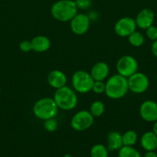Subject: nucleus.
Masks as SVG:
<instances>
[{
  "label": "nucleus",
  "instance_id": "1",
  "mask_svg": "<svg viewBox=\"0 0 157 157\" xmlns=\"http://www.w3.org/2000/svg\"><path fill=\"white\" fill-rule=\"evenodd\" d=\"M129 91L128 78L118 73L108 78L105 94L109 99L119 100L126 96Z\"/></svg>",
  "mask_w": 157,
  "mask_h": 157
},
{
  "label": "nucleus",
  "instance_id": "2",
  "mask_svg": "<svg viewBox=\"0 0 157 157\" xmlns=\"http://www.w3.org/2000/svg\"><path fill=\"white\" fill-rule=\"evenodd\" d=\"M78 8L74 0H58L51 7V15L61 22L70 21L78 13Z\"/></svg>",
  "mask_w": 157,
  "mask_h": 157
},
{
  "label": "nucleus",
  "instance_id": "3",
  "mask_svg": "<svg viewBox=\"0 0 157 157\" xmlns=\"http://www.w3.org/2000/svg\"><path fill=\"white\" fill-rule=\"evenodd\" d=\"M53 99L56 103L58 109L66 111L73 110L78 104L76 92L73 90V88H71L66 85L55 90Z\"/></svg>",
  "mask_w": 157,
  "mask_h": 157
},
{
  "label": "nucleus",
  "instance_id": "4",
  "mask_svg": "<svg viewBox=\"0 0 157 157\" xmlns=\"http://www.w3.org/2000/svg\"><path fill=\"white\" fill-rule=\"evenodd\" d=\"M58 107L53 98H42L35 101L32 107L34 116L41 121L54 118L58 113Z\"/></svg>",
  "mask_w": 157,
  "mask_h": 157
},
{
  "label": "nucleus",
  "instance_id": "5",
  "mask_svg": "<svg viewBox=\"0 0 157 157\" xmlns=\"http://www.w3.org/2000/svg\"><path fill=\"white\" fill-rule=\"evenodd\" d=\"M94 79L90 73L84 70L74 72L72 77V88L76 93L87 94L92 90Z\"/></svg>",
  "mask_w": 157,
  "mask_h": 157
},
{
  "label": "nucleus",
  "instance_id": "6",
  "mask_svg": "<svg viewBox=\"0 0 157 157\" xmlns=\"http://www.w3.org/2000/svg\"><path fill=\"white\" fill-rule=\"evenodd\" d=\"M94 118L89 110H79L72 116L70 121L71 127L75 131H85L93 125Z\"/></svg>",
  "mask_w": 157,
  "mask_h": 157
},
{
  "label": "nucleus",
  "instance_id": "7",
  "mask_svg": "<svg viewBox=\"0 0 157 157\" xmlns=\"http://www.w3.org/2000/svg\"><path fill=\"white\" fill-rule=\"evenodd\" d=\"M138 61L132 55H123L116 62L117 73L126 78L138 71Z\"/></svg>",
  "mask_w": 157,
  "mask_h": 157
},
{
  "label": "nucleus",
  "instance_id": "8",
  "mask_svg": "<svg viewBox=\"0 0 157 157\" xmlns=\"http://www.w3.org/2000/svg\"><path fill=\"white\" fill-rule=\"evenodd\" d=\"M129 90L134 94H143L148 90L149 86V80L145 74L142 72H135L134 75L128 78Z\"/></svg>",
  "mask_w": 157,
  "mask_h": 157
},
{
  "label": "nucleus",
  "instance_id": "9",
  "mask_svg": "<svg viewBox=\"0 0 157 157\" xmlns=\"http://www.w3.org/2000/svg\"><path fill=\"white\" fill-rule=\"evenodd\" d=\"M136 23L135 18L130 16H124L118 20L114 25L115 33L119 37L128 38L132 32L136 31Z\"/></svg>",
  "mask_w": 157,
  "mask_h": 157
},
{
  "label": "nucleus",
  "instance_id": "10",
  "mask_svg": "<svg viewBox=\"0 0 157 157\" xmlns=\"http://www.w3.org/2000/svg\"><path fill=\"white\" fill-rule=\"evenodd\" d=\"M69 22L71 30L75 35H83L89 29L91 20L86 14L77 13Z\"/></svg>",
  "mask_w": 157,
  "mask_h": 157
},
{
  "label": "nucleus",
  "instance_id": "11",
  "mask_svg": "<svg viewBox=\"0 0 157 157\" xmlns=\"http://www.w3.org/2000/svg\"><path fill=\"white\" fill-rule=\"evenodd\" d=\"M139 114L143 121L154 123L157 121V103L155 101H145L139 107Z\"/></svg>",
  "mask_w": 157,
  "mask_h": 157
},
{
  "label": "nucleus",
  "instance_id": "12",
  "mask_svg": "<svg viewBox=\"0 0 157 157\" xmlns=\"http://www.w3.org/2000/svg\"><path fill=\"white\" fill-rule=\"evenodd\" d=\"M154 19H155L154 12L149 8H145L139 11L135 18L137 27L145 30L152 25Z\"/></svg>",
  "mask_w": 157,
  "mask_h": 157
},
{
  "label": "nucleus",
  "instance_id": "13",
  "mask_svg": "<svg viewBox=\"0 0 157 157\" xmlns=\"http://www.w3.org/2000/svg\"><path fill=\"white\" fill-rule=\"evenodd\" d=\"M47 82L51 87L56 90L66 85L67 77L62 71L53 70L48 75Z\"/></svg>",
  "mask_w": 157,
  "mask_h": 157
},
{
  "label": "nucleus",
  "instance_id": "14",
  "mask_svg": "<svg viewBox=\"0 0 157 157\" xmlns=\"http://www.w3.org/2000/svg\"><path fill=\"white\" fill-rule=\"evenodd\" d=\"M89 73L94 81H104L109 77V66L104 61H98L92 66Z\"/></svg>",
  "mask_w": 157,
  "mask_h": 157
},
{
  "label": "nucleus",
  "instance_id": "15",
  "mask_svg": "<svg viewBox=\"0 0 157 157\" xmlns=\"http://www.w3.org/2000/svg\"><path fill=\"white\" fill-rule=\"evenodd\" d=\"M32 49L37 53H43L50 48L51 41L46 35H36L31 40Z\"/></svg>",
  "mask_w": 157,
  "mask_h": 157
},
{
  "label": "nucleus",
  "instance_id": "16",
  "mask_svg": "<svg viewBox=\"0 0 157 157\" xmlns=\"http://www.w3.org/2000/svg\"><path fill=\"white\" fill-rule=\"evenodd\" d=\"M140 144L146 151H155L157 150V136L152 131L143 133L140 139Z\"/></svg>",
  "mask_w": 157,
  "mask_h": 157
},
{
  "label": "nucleus",
  "instance_id": "17",
  "mask_svg": "<svg viewBox=\"0 0 157 157\" xmlns=\"http://www.w3.org/2000/svg\"><path fill=\"white\" fill-rule=\"evenodd\" d=\"M123 147V134L118 131L109 133L107 136V148L109 151H119Z\"/></svg>",
  "mask_w": 157,
  "mask_h": 157
},
{
  "label": "nucleus",
  "instance_id": "18",
  "mask_svg": "<svg viewBox=\"0 0 157 157\" xmlns=\"http://www.w3.org/2000/svg\"><path fill=\"white\" fill-rule=\"evenodd\" d=\"M137 140H138V135L134 130H127L123 134V146L133 147L136 144Z\"/></svg>",
  "mask_w": 157,
  "mask_h": 157
},
{
  "label": "nucleus",
  "instance_id": "19",
  "mask_svg": "<svg viewBox=\"0 0 157 157\" xmlns=\"http://www.w3.org/2000/svg\"><path fill=\"white\" fill-rule=\"evenodd\" d=\"M105 104L101 101H95L89 107V112L94 117H99L105 112Z\"/></svg>",
  "mask_w": 157,
  "mask_h": 157
},
{
  "label": "nucleus",
  "instance_id": "20",
  "mask_svg": "<svg viewBox=\"0 0 157 157\" xmlns=\"http://www.w3.org/2000/svg\"><path fill=\"white\" fill-rule=\"evenodd\" d=\"M128 41H129V44L132 46L139 48L143 45V43H144L145 38L141 32H138V31H135L130 35L128 36Z\"/></svg>",
  "mask_w": 157,
  "mask_h": 157
},
{
  "label": "nucleus",
  "instance_id": "21",
  "mask_svg": "<svg viewBox=\"0 0 157 157\" xmlns=\"http://www.w3.org/2000/svg\"><path fill=\"white\" fill-rule=\"evenodd\" d=\"M91 157H108L109 150L103 144H95L91 148Z\"/></svg>",
  "mask_w": 157,
  "mask_h": 157
},
{
  "label": "nucleus",
  "instance_id": "22",
  "mask_svg": "<svg viewBox=\"0 0 157 157\" xmlns=\"http://www.w3.org/2000/svg\"><path fill=\"white\" fill-rule=\"evenodd\" d=\"M118 152V157H141L139 152L133 147L123 146Z\"/></svg>",
  "mask_w": 157,
  "mask_h": 157
},
{
  "label": "nucleus",
  "instance_id": "23",
  "mask_svg": "<svg viewBox=\"0 0 157 157\" xmlns=\"http://www.w3.org/2000/svg\"><path fill=\"white\" fill-rule=\"evenodd\" d=\"M43 126H44V128L46 131L50 132V133H52V132H55V130L58 128V122H57L56 120L54 118H50V119H48L44 121V124H43Z\"/></svg>",
  "mask_w": 157,
  "mask_h": 157
},
{
  "label": "nucleus",
  "instance_id": "24",
  "mask_svg": "<svg viewBox=\"0 0 157 157\" xmlns=\"http://www.w3.org/2000/svg\"><path fill=\"white\" fill-rule=\"evenodd\" d=\"M105 90H106V83L104 81H94L92 91L97 94H101L105 93Z\"/></svg>",
  "mask_w": 157,
  "mask_h": 157
},
{
  "label": "nucleus",
  "instance_id": "25",
  "mask_svg": "<svg viewBox=\"0 0 157 157\" xmlns=\"http://www.w3.org/2000/svg\"><path fill=\"white\" fill-rule=\"evenodd\" d=\"M146 35L152 41L157 40V27L154 26L153 25L146 29Z\"/></svg>",
  "mask_w": 157,
  "mask_h": 157
},
{
  "label": "nucleus",
  "instance_id": "26",
  "mask_svg": "<svg viewBox=\"0 0 157 157\" xmlns=\"http://www.w3.org/2000/svg\"><path fill=\"white\" fill-rule=\"evenodd\" d=\"M78 9L86 10L92 6V0H75Z\"/></svg>",
  "mask_w": 157,
  "mask_h": 157
},
{
  "label": "nucleus",
  "instance_id": "27",
  "mask_svg": "<svg viewBox=\"0 0 157 157\" xmlns=\"http://www.w3.org/2000/svg\"><path fill=\"white\" fill-rule=\"evenodd\" d=\"M19 49L22 52H26V53L32 51L31 41H29V40H23V41H22L19 44Z\"/></svg>",
  "mask_w": 157,
  "mask_h": 157
},
{
  "label": "nucleus",
  "instance_id": "28",
  "mask_svg": "<svg viewBox=\"0 0 157 157\" xmlns=\"http://www.w3.org/2000/svg\"><path fill=\"white\" fill-rule=\"evenodd\" d=\"M151 51H152V55L157 58V40L153 41L152 46H151Z\"/></svg>",
  "mask_w": 157,
  "mask_h": 157
},
{
  "label": "nucleus",
  "instance_id": "29",
  "mask_svg": "<svg viewBox=\"0 0 157 157\" xmlns=\"http://www.w3.org/2000/svg\"><path fill=\"white\" fill-rule=\"evenodd\" d=\"M144 157H157V153L155 151H146Z\"/></svg>",
  "mask_w": 157,
  "mask_h": 157
},
{
  "label": "nucleus",
  "instance_id": "30",
  "mask_svg": "<svg viewBox=\"0 0 157 157\" xmlns=\"http://www.w3.org/2000/svg\"><path fill=\"white\" fill-rule=\"evenodd\" d=\"M88 16H89V19L92 21V20H95L97 18V14L96 12H90V14L89 15H88Z\"/></svg>",
  "mask_w": 157,
  "mask_h": 157
},
{
  "label": "nucleus",
  "instance_id": "31",
  "mask_svg": "<svg viewBox=\"0 0 157 157\" xmlns=\"http://www.w3.org/2000/svg\"><path fill=\"white\" fill-rule=\"evenodd\" d=\"M152 132H153V133H155L157 136V121L154 122L153 127H152Z\"/></svg>",
  "mask_w": 157,
  "mask_h": 157
},
{
  "label": "nucleus",
  "instance_id": "32",
  "mask_svg": "<svg viewBox=\"0 0 157 157\" xmlns=\"http://www.w3.org/2000/svg\"><path fill=\"white\" fill-rule=\"evenodd\" d=\"M1 91H2V90H1V87H0V94H1Z\"/></svg>",
  "mask_w": 157,
  "mask_h": 157
},
{
  "label": "nucleus",
  "instance_id": "33",
  "mask_svg": "<svg viewBox=\"0 0 157 157\" xmlns=\"http://www.w3.org/2000/svg\"><path fill=\"white\" fill-rule=\"evenodd\" d=\"M70 157H72V156H70Z\"/></svg>",
  "mask_w": 157,
  "mask_h": 157
}]
</instances>
